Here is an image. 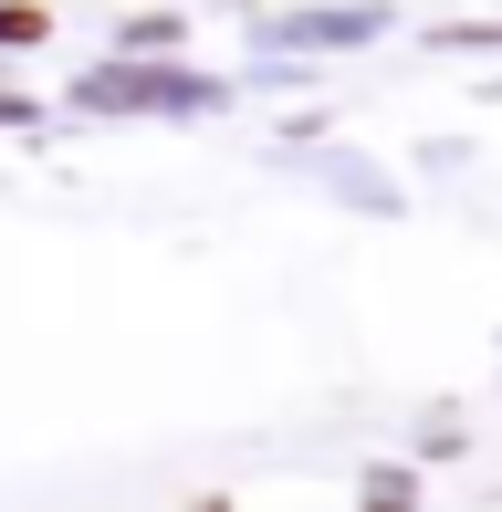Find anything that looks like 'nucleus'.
Segmentation results:
<instances>
[{"instance_id": "nucleus-1", "label": "nucleus", "mask_w": 502, "mask_h": 512, "mask_svg": "<svg viewBox=\"0 0 502 512\" xmlns=\"http://www.w3.org/2000/svg\"><path fill=\"white\" fill-rule=\"evenodd\" d=\"M42 32V11H32V0H11V11H0V42H32Z\"/></svg>"}]
</instances>
